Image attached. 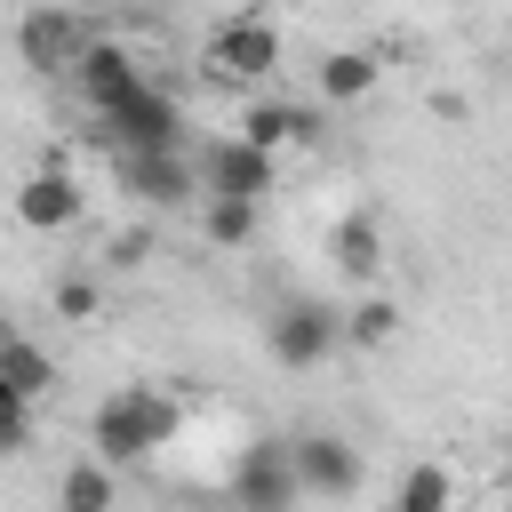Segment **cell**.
Masks as SVG:
<instances>
[{
    "label": "cell",
    "mask_w": 512,
    "mask_h": 512,
    "mask_svg": "<svg viewBox=\"0 0 512 512\" xmlns=\"http://www.w3.org/2000/svg\"><path fill=\"white\" fill-rule=\"evenodd\" d=\"M96 40H104V16H80V8H24L16 16V56L32 72H72Z\"/></svg>",
    "instance_id": "cell-4"
},
{
    "label": "cell",
    "mask_w": 512,
    "mask_h": 512,
    "mask_svg": "<svg viewBox=\"0 0 512 512\" xmlns=\"http://www.w3.org/2000/svg\"><path fill=\"white\" fill-rule=\"evenodd\" d=\"M80 208H88V192H80L72 168H32V176L16 184V224H24V232H72Z\"/></svg>",
    "instance_id": "cell-12"
},
{
    "label": "cell",
    "mask_w": 512,
    "mask_h": 512,
    "mask_svg": "<svg viewBox=\"0 0 512 512\" xmlns=\"http://www.w3.org/2000/svg\"><path fill=\"white\" fill-rule=\"evenodd\" d=\"M392 336H400V304L384 288H368L352 312H336V344H352V352H384Z\"/></svg>",
    "instance_id": "cell-18"
},
{
    "label": "cell",
    "mask_w": 512,
    "mask_h": 512,
    "mask_svg": "<svg viewBox=\"0 0 512 512\" xmlns=\"http://www.w3.org/2000/svg\"><path fill=\"white\" fill-rule=\"evenodd\" d=\"M24 448H32V408L8 400V408H0V456H24Z\"/></svg>",
    "instance_id": "cell-22"
},
{
    "label": "cell",
    "mask_w": 512,
    "mask_h": 512,
    "mask_svg": "<svg viewBox=\"0 0 512 512\" xmlns=\"http://www.w3.org/2000/svg\"><path fill=\"white\" fill-rule=\"evenodd\" d=\"M256 216L264 208H248V200H192V224H200L208 248H248L256 240Z\"/></svg>",
    "instance_id": "cell-19"
},
{
    "label": "cell",
    "mask_w": 512,
    "mask_h": 512,
    "mask_svg": "<svg viewBox=\"0 0 512 512\" xmlns=\"http://www.w3.org/2000/svg\"><path fill=\"white\" fill-rule=\"evenodd\" d=\"M328 264H336L344 280L376 288V280H384V216H376V208H344L336 232H328Z\"/></svg>",
    "instance_id": "cell-13"
},
{
    "label": "cell",
    "mask_w": 512,
    "mask_h": 512,
    "mask_svg": "<svg viewBox=\"0 0 512 512\" xmlns=\"http://www.w3.org/2000/svg\"><path fill=\"white\" fill-rule=\"evenodd\" d=\"M384 512H456V472H448L440 456H416V464L392 480Z\"/></svg>",
    "instance_id": "cell-16"
},
{
    "label": "cell",
    "mask_w": 512,
    "mask_h": 512,
    "mask_svg": "<svg viewBox=\"0 0 512 512\" xmlns=\"http://www.w3.org/2000/svg\"><path fill=\"white\" fill-rule=\"evenodd\" d=\"M96 136H104L112 152H184V144H192V136H184V104H176L168 88H136L120 112L96 120Z\"/></svg>",
    "instance_id": "cell-5"
},
{
    "label": "cell",
    "mask_w": 512,
    "mask_h": 512,
    "mask_svg": "<svg viewBox=\"0 0 512 512\" xmlns=\"http://www.w3.org/2000/svg\"><path fill=\"white\" fill-rule=\"evenodd\" d=\"M232 136H240L248 152L280 160L288 144H320V104H288V96H248V104H240V120H232Z\"/></svg>",
    "instance_id": "cell-11"
},
{
    "label": "cell",
    "mask_w": 512,
    "mask_h": 512,
    "mask_svg": "<svg viewBox=\"0 0 512 512\" xmlns=\"http://www.w3.org/2000/svg\"><path fill=\"white\" fill-rule=\"evenodd\" d=\"M232 504H240V512H296V504H304L280 432H264V440H248V448L232 456Z\"/></svg>",
    "instance_id": "cell-10"
},
{
    "label": "cell",
    "mask_w": 512,
    "mask_h": 512,
    "mask_svg": "<svg viewBox=\"0 0 512 512\" xmlns=\"http://www.w3.org/2000/svg\"><path fill=\"white\" fill-rule=\"evenodd\" d=\"M200 64H208V80L256 88V80L280 64V24H272L264 8H232V16H216V24H208V40H200Z\"/></svg>",
    "instance_id": "cell-2"
},
{
    "label": "cell",
    "mask_w": 512,
    "mask_h": 512,
    "mask_svg": "<svg viewBox=\"0 0 512 512\" xmlns=\"http://www.w3.org/2000/svg\"><path fill=\"white\" fill-rule=\"evenodd\" d=\"M64 80H72V96H80L96 120H104V112H120L136 88H152V80H144V56H136L128 40H112V32H104V40H96V48L64 72Z\"/></svg>",
    "instance_id": "cell-8"
},
{
    "label": "cell",
    "mask_w": 512,
    "mask_h": 512,
    "mask_svg": "<svg viewBox=\"0 0 512 512\" xmlns=\"http://www.w3.org/2000/svg\"><path fill=\"white\" fill-rule=\"evenodd\" d=\"M184 160H192V192L200 200H248V208H264V192H272V160L248 152L232 128L224 136H192Z\"/></svg>",
    "instance_id": "cell-3"
},
{
    "label": "cell",
    "mask_w": 512,
    "mask_h": 512,
    "mask_svg": "<svg viewBox=\"0 0 512 512\" xmlns=\"http://www.w3.org/2000/svg\"><path fill=\"white\" fill-rule=\"evenodd\" d=\"M264 352H272L280 368L312 376V368L336 352V312H328V304H312V296H288V304H272V320H264Z\"/></svg>",
    "instance_id": "cell-7"
},
{
    "label": "cell",
    "mask_w": 512,
    "mask_h": 512,
    "mask_svg": "<svg viewBox=\"0 0 512 512\" xmlns=\"http://www.w3.org/2000/svg\"><path fill=\"white\" fill-rule=\"evenodd\" d=\"M104 264H112V272H136V264H152V224H120V232L104 240Z\"/></svg>",
    "instance_id": "cell-21"
},
{
    "label": "cell",
    "mask_w": 512,
    "mask_h": 512,
    "mask_svg": "<svg viewBox=\"0 0 512 512\" xmlns=\"http://www.w3.org/2000/svg\"><path fill=\"white\" fill-rule=\"evenodd\" d=\"M56 512H120V472H104L96 456H72L56 472Z\"/></svg>",
    "instance_id": "cell-17"
},
{
    "label": "cell",
    "mask_w": 512,
    "mask_h": 512,
    "mask_svg": "<svg viewBox=\"0 0 512 512\" xmlns=\"http://www.w3.org/2000/svg\"><path fill=\"white\" fill-rule=\"evenodd\" d=\"M288 472H296V496H320V504H344L368 480V464H360V448L344 432H296L288 440Z\"/></svg>",
    "instance_id": "cell-6"
},
{
    "label": "cell",
    "mask_w": 512,
    "mask_h": 512,
    "mask_svg": "<svg viewBox=\"0 0 512 512\" xmlns=\"http://www.w3.org/2000/svg\"><path fill=\"white\" fill-rule=\"evenodd\" d=\"M176 432H184V400H176L168 384H120V392H104V400L88 408V456H96L104 472L160 456Z\"/></svg>",
    "instance_id": "cell-1"
},
{
    "label": "cell",
    "mask_w": 512,
    "mask_h": 512,
    "mask_svg": "<svg viewBox=\"0 0 512 512\" xmlns=\"http://www.w3.org/2000/svg\"><path fill=\"white\" fill-rule=\"evenodd\" d=\"M376 88H384V56H368V48H328L312 64V96L320 104H368Z\"/></svg>",
    "instance_id": "cell-14"
},
{
    "label": "cell",
    "mask_w": 512,
    "mask_h": 512,
    "mask_svg": "<svg viewBox=\"0 0 512 512\" xmlns=\"http://www.w3.org/2000/svg\"><path fill=\"white\" fill-rule=\"evenodd\" d=\"M112 184L144 208V216H168V208H192V160L184 152H112Z\"/></svg>",
    "instance_id": "cell-9"
},
{
    "label": "cell",
    "mask_w": 512,
    "mask_h": 512,
    "mask_svg": "<svg viewBox=\"0 0 512 512\" xmlns=\"http://www.w3.org/2000/svg\"><path fill=\"white\" fill-rule=\"evenodd\" d=\"M48 304H56V320H96V312H104V288H96L88 272H56Z\"/></svg>",
    "instance_id": "cell-20"
},
{
    "label": "cell",
    "mask_w": 512,
    "mask_h": 512,
    "mask_svg": "<svg viewBox=\"0 0 512 512\" xmlns=\"http://www.w3.org/2000/svg\"><path fill=\"white\" fill-rule=\"evenodd\" d=\"M0 384H8L24 408H40V400H48L64 376H56V360H48L32 336H0Z\"/></svg>",
    "instance_id": "cell-15"
}]
</instances>
